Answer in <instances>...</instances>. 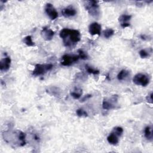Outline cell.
Wrapping results in <instances>:
<instances>
[{"instance_id": "e0dca14e", "label": "cell", "mask_w": 153, "mask_h": 153, "mask_svg": "<svg viewBox=\"0 0 153 153\" xmlns=\"http://www.w3.org/2000/svg\"><path fill=\"white\" fill-rule=\"evenodd\" d=\"M82 94V90H78L76 88V90H74L71 93V96L75 99H78Z\"/></svg>"}, {"instance_id": "8992f818", "label": "cell", "mask_w": 153, "mask_h": 153, "mask_svg": "<svg viewBox=\"0 0 153 153\" xmlns=\"http://www.w3.org/2000/svg\"><path fill=\"white\" fill-rule=\"evenodd\" d=\"M45 12L48 17L53 20L57 18L58 13L53 7V5L50 3H47L45 6Z\"/></svg>"}, {"instance_id": "6da1fadb", "label": "cell", "mask_w": 153, "mask_h": 153, "mask_svg": "<svg viewBox=\"0 0 153 153\" xmlns=\"http://www.w3.org/2000/svg\"><path fill=\"white\" fill-rule=\"evenodd\" d=\"M84 6L88 13L94 18H99L100 16V10L98 2L96 1H85Z\"/></svg>"}, {"instance_id": "d6986e66", "label": "cell", "mask_w": 153, "mask_h": 153, "mask_svg": "<svg viewBox=\"0 0 153 153\" xmlns=\"http://www.w3.org/2000/svg\"><path fill=\"white\" fill-rule=\"evenodd\" d=\"M85 69H86L87 72L89 74H94V75H97V74H99V70L93 68L92 67H91L87 65H85Z\"/></svg>"}, {"instance_id": "3957f363", "label": "cell", "mask_w": 153, "mask_h": 153, "mask_svg": "<svg viewBox=\"0 0 153 153\" xmlns=\"http://www.w3.org/2000/svg\"><path fill=\"white\" fill-rule=\"evenodd\" d=\"M68 38H69V40L64 44L65 46L69 47L72 44H76L80 41L81 39L80 32L77 30L70 29V32Z\"/></svg>"}, {"instance_id": "30bf717a", "label": "cell", "mask_w": 153, "mask_h": 153, "mask_svg": "<svg viewBox=\"0 0 153 153\" xmlns=\"http://www.w3.org/2000/svg\"><path fill=\"white\" fill-rule=\"evenodd\" d=\"M131 16L128 14H122L118 18V21L120 25L123 28L128 27L130 26V20H131Z\"/></svg>"}, {"instance_id": "7402d4cb", "label": "cell", "mask_w": 153, "mask_h": 153, "mask_svg": "<svg viewBox=\"0 0 153 153\" xmlns=\"http://www.w3.org/2000/svg\"><path fill=\"white\" fill-rule=\"evenodd\" d=\"M114 133H115L117 136H120L123 133V128L121 127H115L112 131Z\"/></svg>"}, {"instance_id": "ffe728a7", "label": "cell", "mask_w": 153, "mask_h": 153, "mask_svg": "<svg viewBox=\"0 0 153 153\" xmlns=\"http://www.w3.org/2000/svg\"><path fill=\"white\" fill-rule=\"evenodd\" d=\"M76 114L79 117H87L88 116V114L87 112L84 110L83 109L81 108H79L76 111Z\"/></svg>"}, {"instance_id": "44dd1931", "label": "cell", "mask_w": 153, "mask_h": 153, "mask_svg": "<svg viewBox=\"0 0 153 153\" xmlns=\"http://www.w3.org/2000/svg\"><path fill=\"white\" fill-rule=\"evenodd\" d=\"M78 56L80 59H81L82 60H86L88 59V56H87V53L85 52H84L82 50L79 49L78 50Z\"/></svg>"}, {"instance_id": "4fadbf2b", "label": "cell", "mask_w": 153, "mask_h": 153, "mask_svg": "<svg viewBox=\"0 0 153 153\" xmlns=\"http://www.w3.org/2000/svg\"><path fill=\"white\" fill-rule=\"evenodd\" d=\"M118 137L115 133L112 131L108 136L107 140L111 145H117L119 142Z\"/></svg>"}, {"instance_id": "5bb4252c", "label": "cell", "mask_w": 153, "mask_h": 153, "mask_svg": "<svg viewBox=\"0 0 153 153\" xmlns=\"http://www.w3.org/2000/svg\"><path fill=\"white\" fill-rule=\"evenodd\" d=\"M145 137L149 140H152V126H148L145 128L144 130Z\"/></svg>"}, {"instance_id": "7c38bea8", "label": "cell", "mask_w": 153, "mask_h": 153, "mask_svg": "<svg viewBox=\"0 0 153 153\" xmlns=\"http://www.w3.org/2000/svg\"><path fill=\"white\" fill-rule=\"evenodd\" d=\"M11 62V59L8 56L1 59L0 62V70L1 71H7L10 68Z\"/></svg>"}, {"instance_id": "d4e9b609", "label": "cell", "mask_w": 153, "mask_h": 153, "mask_svg": "<svg viewBox=\"0 0 153 153\" xmlns=\"http://www.w3.org/2000/svg\"><path fill=\"white\" fill-rule=\"evenodd\" d=\"M91 97V94H87V95H85V96L82 99L81 102H84L85 100H87L88 99L90 98Z\"/></svg>"}, {"instance_id": "cb8c5ba5", "label": "cell", "mask_w": 153, "mask_h": 153, "mask_svg": "<svg viewBox=\"0 0 153 153\" xmlns=\"http://www.w3.org/2000/svg\"><path fill=\"white\" fill-rule=\"evenodd\" d=\"M146 99H147V101L148 102H150V103H152V93H151V94H150V95H149L147 97H146Z\"/></svg>"}, {"instance_id": "52a82bcc", "label": "cell", "mask_w": 153, "mask_h": 153, "mask_svg": "<svg viewBox=\"0 0 153 153\" xmlns=\"http://www.w3.org/2000/svg\"><path fill=\"white\" fill-rule=\"evenodd\" d=\"M116 95L113 96L111 99H104L102 103V108L106 110H110L115 108V103L117 102Z\"/></svg>"}, {"instance_id": "277c9868", "label": "cell", "mask_w": 153, "mask_h": 153, "mask_svg": "<svg viewBox=\"0 0 153 153\" xmlns=\"http://www.w3.org/2000/svg\"><path fill=\"white\" fill-rule=\"evenodd\" d=\"M133 82L137 85L145 87L149 84V79L146 75L142 73H137L134 76Z\"/></svg>"}, {"instance_id": "2e32d148", "label": "cell", "mask_w": 153, "mask_h": 153, "mask_svg": "<svg viewBox=\"0 0 153 153\" xmlns=\"http://www.w3.org/2000/svg\"><path fill=\"white\" fill-rule=\"evenodd\" d=\"M23 42L26 45H27L29 47H32L35 45L34 42L32 41V36L30 35L25 36L23 39Z\"/></svg>"}, {"instance_id": "7a4b0ae2", "label": "cell", "mask_w": 153, "mask_h": 153, "mask_svg": "<svg viewBox=\"0 0 153 153\" xmlns=\"http://www.w3.org/2000/svg\"><path fill=\"white\" fill-rule=\"evenodd\" d=\"M53 67L52 64H37L35 65L32 75L34 76H40L44 75L46 72L50 71Z\"/></svg>"}, {"instance_id": "ba28073f", "label": "cell", "mask_w": 153, "mask_h": 153, "mask_svg": "<svg viewBox=\"0 0 153 153\" xmlns=\"http://www.w3.org/2000/svg\"><path fill=\"white\" fill-rule=\"evenodd\" d=\"M101 25L97 22H93L89 25L88 31L91 35H99L101 32Z\"/></svg>"}, {"instance_id": "ac0fdd59", "label": "cell", "mask_w": 153, "mask_h": 153, "mask_svg": "<svg viewBox=\"0 0 153 153\" xmlns=\"http://www.w3.org/2000/svg\"><path fill=\"white\" fill-rule=\"evenodd\" d=\"M114 33V30L111 28H108L103 31V36L106 38H109Z\"/></svg>"}, {"instance_id": "8fae6325", "label": "cell", "mask_w": 153, "mask_h": 153, "mask_svg": "<svg viewBox=\"0 0 153 153\" xmlns=\"http://www.w3.org/2000/svg\"><path fill=\"white\" fill-rule=\"evenodd\" d=\"M62 14L65 17L69 18L75 16L76 14V11L73 7L69 6L62 10Z\"/></svg>"}, {"instance_id": "5b68a950", "label": "cell", "mask_w": 153, "mask_h": 153, "mask_svg": "<svg viewBox=\"0 0 153 153\" xmlns=\"http://www.w3.org/2000/svg\"><path fill=\"white\" fill-rule=\"evenodd\" d=\"M79 59L78 55H69L65 54L62 57L61 64L63 66H69L72 65L73 63L76 62Z\"/></svg>"}, {"instance_id": "9a60e30c", "label": "cell", "mask_w": 153, "mask_h": 153, "mask_svg": "<svg viewBox=\"0 0 153 153\" xmlns=\"http://www.w3.org/2000/svg\"><path fill=\"white\" fill-rule=\"evenodd\" d=\"M130 74V72L126 69L121 70L117 75V78L119 81H123Z\"/></svg>"}, {"instance_id": "9c48e42d", "label": "cell", "mask_w": 153, "mask_h": 153, "mask_svg": "<svg viewBox=\"0 0 153 153\" xmlns=\"http://www.w3.org/2000/svg\"><path fill=\"white\" fill-rule=\"evenodd\" d=\"M41 35L45 40L50 41L53 39L54 35V32L51 29H49L47 27H44L42 29Z\"/></svg>"}, {"instance_id": "603a6c76", "label": "cell", "mask_w": 153, "mask_h": 153, "mask_svg": "<svg viewBox=\"0 0 153 153\" xmlns=\"http://www.w3.org/2000/svg\"><path fill=\"white\" fill-rule=\"evenodd\" d=\"M139 56H140L141 58H147L149 56V52L146 51L145 50H141L139 51Z\"/></svg>"}]
</instances>
